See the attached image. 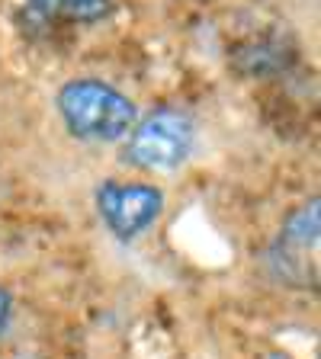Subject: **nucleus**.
I'll use <instances>...</instances> for the list:
<instances>
[{
  "label": "nucleus",
  "mask_w": 321,
  "mask_h": 359,
  "mask_svg": "<svg viewBox=\"0 0 321 359\" xmlns=\"http://www.w3.org/2000/svg\"><path fill=\"white\" fill-rule=\"evenodd\" d=\"M126 138V157L132 167L148 173H173L193 154L196 126L190 112L177 109V106H157L145 119H135Z\"/></svg>",
  "instance_id": "obj_2"
},
{
  "label": "nucleus",
  "mask_w": 321,
  "mask_h": 359,
  "mask_svg": "<svg viewBox=\"0 0 321 359\" xmlns=\"http://www.w3.org/2000/svg\"><path fill=\"white\" fill-rule=\"evenodd\" d=\"M318 199L302 202L299 209H292L283 224L277 247L270 250L273 266L289 276V283H302L315 279V247H318Z\"/></svg>",
  "instance_id": "obj_4"
},
{
  "label": "nucleus",
  "mask_w": 321,
  "mask_h": 359,
  "mask_svg": "<svg viewBox=\"0 0 321 359\" xmlns=\"http://www.w3.org/2000/svg\"><path fill=\"white\" fill-rule=\"evenodd\" d=\"M55 106L67 132L87 144L122 142L138 119V109L122 90L106 81H93V77L67 81L58 90Z\"/></svg>",
  "instance_id": "obj_1"
},
{
  "label": "nucleus",
  "mask_w": 321,
  "mask_h": 359,
  "mask_svg": "<svg viewBox=\"0 0 321 359\" xmlns=\"http://www.w3.org/2000/svg\"><path fill=\"white\" fill-rule=\"evenodd\" d=\"M30 4L48 20L67 22H100L116 10V0H30Z\"/></svg>",
  "instance_id": "obj_5"
},
{
  "label": "nucleus",
  "mask_w": 321,
  "mask_h": 359,
  "mask_svg": "<svg viewBox=\"0 0 321 359\" xmlns=\"http://www.w3.org/2000/svg\"><path fill=\"white\" fill-rule=\"evenodd\" d=\"M10 314H13V299H10V292L0 285V337H4V330H7V324H10Z\"/></svg>",
  "instance_id": "obj_6"
},
{
  "label": "nucleus",
  "mask_w": 321,
  "mask_h": 359,
  "mask_svg": "<svg viewBox=\"0 0 321 359\" xmlns=\"http://www.w3.org/2000/svg\"><path fill=\"white\" fill-rule=\"evenodd\" d=\"M97 212L112 238L135 241L164 212V193L142 180H106L97 189Z\"/></svg>",
  "instance_id": "obj_3"
}]
</instances>
